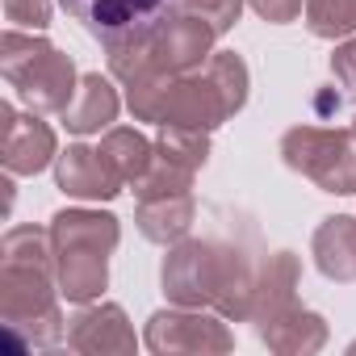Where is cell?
Masks as SVG:
<instances>
[{"mask_svg": "<svg viewBox=\"0 0 356 356\" xmlns=\"http://www.w3.org/2000/svg\"><path fill=\"white\" fill-rule=\"evenodd\" d=\"M193 214H197V206H193V189H189V193H168V197H143L134 210V222H138L143 239L172 248L189 235Z\"/></svg>", "mask_w": 356, "mask_h": 356, "instance_id": "2e32d148", "label": "cell"}, {"mask_svg": "<svg viewBox=\"0 0 356 356\" xmlns=\"http://www.w3.org/2000/svg\"><path fill=\"white\" fill-rule=\"evenodd\" d=\"M248 5H252V13L264 17L268 26H289V22L302 13L306 0H248Z\"/></svg>", "mask_w": 356, "mask_h": 356, "instance_id": "d4e9b609", "label": "cell"}, {"mask_svg": "<svg viewBox=\"0 0 356 356\" xmlns=\"http://www.w3.org/2000/svg\"><path fill=\"white\" fill-rule=\"evenodd\" d=\"M352 134H356V122H352Z\"/></svg>", "mask_w": 356, "mask_h": 356, "instance_id": "484cf974", "label": "cell"}, {"mask_svg": "<svg viewBox=\"0 0 356 356\" xmlns=\"http://www.w3.org/2000/svg\"><path fill=\"white\" fill-rule=\"evenodd\" d=\"M298 277H302V264H298L293 252H273L260 264V273H256V298H252V318H248V323H256V331L268 327L289 306H298V293H293Z\"/></svg>", "mask_w": 356, "mask_h": 356, "instance_id": "8fae6325", "label": "cell"}, {"mask_svg": "<svg viewBox=\"0 0 356 356\" xmlns=\"http://www.w3.org/2000/svg\"><path fill=\"white\" fill-rule=\"evenodd\" d=\"M189 189H193V172H189V168H181V163H172V159H163V155L155 151L151 168L143 172V181L134 185V197L143 202V197H168V193H189Z\"/></svg>", "mask_w": 356, "mask_h": 356, "instance_id": "44dd1931", "label": "cell"}, {"mask_svg": "<svg viewBox=\"0 0 356 356\" xmlns=\"http://www.w3.org/2000/svg\"><path fill=\"white\" fill-rule=\"evenodd\" d=\"M0 159H5L9 176H38L42 168H51L59 159L55 130L34 109L17 113L5 101V105H0Z\"/></svg>", "mask_w": 356, "mask_h": 356, "instance_id": "ba28073f", "label": "cell"}, {"mask_svg": "<svg viewBox=\"0 0 356 356\" xmlns=\"http://www.w3.org/2000/svg\"><path fill=\"white\" fill-rule=\"evenodd\" d=\"M248 63L235 51H214L202 67L172 80L163 118L168 126H193V130H218L227 118H235L248 105Z\"/></svg>", "mask_w": 356, "mask_h": 356, "instance_id": "3957f363", "label": "cell"}, {"mask_svg": "<svg viewBox=\"0 0 356 356\" xmlns=\"http://www.w3.org/2000/svg\"><path fill=\"white\" fill-rule=\"evenodd\" d=\"M256 335L273 352H281V356H310V352H318L327 343V318L314 314V310H306V306H289L285 314H277Z\"/></svg>", "mask_w": 356, "mask_h": 356, "instance_id": "e0dca14e", "label": "cell"}, {"mask_svg": "<svg viewBox=\"0 0 356 356\" xmlns=\"http://www.w3.org/2000/svg\"><path fill=\"white\" fill-rule=\"evenodd\" d=\"M256 273L260 268H252L248 252L239 248L214 239H181L163 256L159 285L172 306L214 310L227 323H248L256 298Z\"/></svg>", "mask_w": 356, "mask_h": 356, "instance_id": "6da1fadb", "label": "cell"}, {"mask_svg": "<svg viewBox=\"0 0 356 356\" xmlns=\"http://www.w3.org/2000/svg\"><path fill=\"white\" fill-rule=\"evenodd\" d=\"M306 30L314 38H352L356 34V0H306Z\"/></svg>", "mask_w": 356, "mask_h": 356, "instance_id": "ffe728a7", "label": "cell"}, {"mask_svg": "<svg viewBox=\"0 0 356 356\" xmlns=\"http://www.w3.org/2000/svg\"><path fill=\"white\" fill-rule=\"evenodd\" d=\"M185 13L202 17L214 26V34H231L239 26V13H243V0H185Z\"/></svg>", "mask_w": 356, "mask_h": 356, "instance_id": "7402d4cb", "label": "cell"}, {"mask_svg": "<svg viewBox=\"0 0 356 356\" xmlns=\"http://www.w3.org/2000/svg\"><path fill=\"white\" fill-rule=\"evenodd\" d=\"M143 343L147 352L155 356H181V352H231L235 348V335L227 327L222 314L214 310H193V306H172V310H155L147 318V331H143Z\"/></svg>", "mask_w": 356, "mask_h": 356, "instance_id": "52a82bcc", "label": "cell"}, {"mask_svg": "<svg viewBox=\"0 0 356 356\" xmlns=\"http://www.w3.org/2000/svg\"><path fill=\"white\" fill-rule=\"evenodd\" d=\"M59 5L105 47L143 38L159 30L172 13L185 9V0H59Z\"/></svg>", "mask_w": 356, "mask_h": 356, "instance_id": "8992f818", "label": "cell"}, {"mask_svg": "<svg viewBox=\"0 0 356 356\" xmlns=\"http://www.w3.org/2000/svg\"><path fill=\"white\" fill-rule=\"evenodd\" d=\"M118 109H122V97H118V88L101 76V72H88V76H80V88H76V97H72V105L59 113L63 118V126L72 130V134H101V130H109L113 122H118Z\"/></svg>", "mask_w": 356, "mask_h": 356, "instance_id": "7c38bea8", "label": "cell"}, {"mask_svg": "<svg viewBox=\"0 0 356 356\" xmlns=\"http://www.w3.org/2000/svg\"><path fill=\"white\" fill-rule=\"evenodd\" d=\"M281 159L323 193H356V134L327 126H293L281 134Z\"/></svg>", "mask_w": 356, "mask_h": 356, "instance_id": "5b68a950", "label": "cell"}, {"mask_svg": "<svg viewBox=\"0 0 356 356\" xmlns=\"http://www.w3.org/2000/svg\"><path fill=\"white\" fill-rule=\"evenodd\" d=\"M5 17L17 30H47L51 26V0H5Z\"/></svg>", "mask_w": 356, "mask_h": 356, "instance_id": "603a6c76", "label": "cell"}, {"mask_svg": "<svg viewBox=\"0 0 356 356\" xmlns=\"http://www.w3.org/2000/svg\"><path fill=\"white\" fill-rule=\"evenodd\" d=\"M331 76H335V84L343 88V97L356 101V34L335 47V55H331Z\"/></svg>", "mask_w": 356, "mask_h": 356, "instance_id": "cb8c5ba5", "label": "cell"}, {"mask_svg": "<svg viewBox=\"0 0 356 356\" xmlns=\"http://www.w3.org/2000/svg\"><path fill=\"white\" fill-rule=\"evenodd\" d=\"M310 256L327 281H335V285L356 281V218H348V214L323 218L310 239Z\"/></svg>", "mask_w": 356, "mask_h": 356, "instance_id": "4fadbf2b", "label": "cell"}, {"mask_svg": "<svg viewBox=\"0 0 356 356\" xmlns=\"http://www.w3.org/2000/svg\"><path fill=\"white\" fill-rule=\"evenodd\" d=\"M155 151L172 163H181L189 172L206 168L210 159V130H193V126H168L159 122V134H155Z\"/></svg>", "mask_w": 356, "mask_h": 356, "instance_id": "d6986e66", "label": "cell"}, {"mask_svg": "<svg viewBox=\"0 0 356 356\" xmlns=\"http://www.w3.org/2000/svg\"><path fill=\"white\" fill-rule=\"evenodd\" d=\"M55 185L76 197V202H113L126 185L105 168L101 151L84 147V143H72L67 151H59L55 159Z\"/></svg>", "mask_w": 356, "mask_h": 356, "instance_id": "30bf717a", "label": "cell"}, {"mask_svg": "<svg viewBox=\"0 0 356 356\" xmlns=\"http://www.w3.org/2000/svg\"><path fill=\"white\" fill-rule=\"evenodd\" d=\"M0 72L34 113H63L80 88L72 55L55 51L47 38H34V30L22 34L17 26L0 38Z\"/></svg>", "mask_w": 356, "mask_h": 356, "instance_id": "277c9868", "label": "cell"}, {"mask_svg": "<svg viewBox=\"0 0 356 356\" xmlns=\"http://www.w3.org/2000/svg\"><path fill=\"white\" fill-rule=\"evenodd\" d=\"M101 159H105V168L118 176L122 185H138L143 181V172L151 168V159H155V143L147 138V134H138V130H130V126H109L105 134H101Z\"/></svg>", "mask_w": 356, "mask_h": 356, "instance_id": "ac0fdd59", "label": "cell"}, {"mask_svg": "<svg viewBox=\"0 0 356 356\" xmlns=\"http://www.w3.org/2000/svg\"><path fill=\"white\" fill-rule=\"evenodd\" d=\"M0 323L13 348H51L67 339L55 260H0Z\"/></svg>", "mask_w": 356, "mask_h": 356, "instance_id": "7a4b0ae2", "label": "cell"}, {"mask_svg": "<svg viewBox=\"0 0 356 356\" xmlns=\"http://www.w3.org/2000/svg\"><path fill=\"white\" fill-rule=\"evenodd\" d=\"M55 281L67 302H97L109 285V256L84 248H55Z\"/></svg>", "mask_w": 356, "mask_h": 356, "instance_id": "9a60e30c", "label": "cell"}, {"mask_svg": "<svg viewBox=\"0 0 356 356\" xmlns=\"http://www.w3.org/2000/svg\"><path fill=\"white\" fill-rule=\"evenodd\" d=\"M67 348L72 352H88V356H105V352H134L138 339L126 323V310L118 302H84L72 318H67Z\"/></svg>", "mask_w": 356, "mask_h": 356, "instance_id": "9c48e42d", "label": "cell"}, {"mask_svg": "<svg viewBox=\"0 0 356 356\" xmlns=\"http://www.w3.org/2000/svg\"><path fill=\"white\" fill-rule=\"evenodd\" d=\"M122 239V222L109 210H59L51 218L55 248H84V252H113Z\"/></svg>", "mask_w": 356, "mask_h": 356, "instance_id": "5bb4252c", "label": "cell"}]
</instances>
